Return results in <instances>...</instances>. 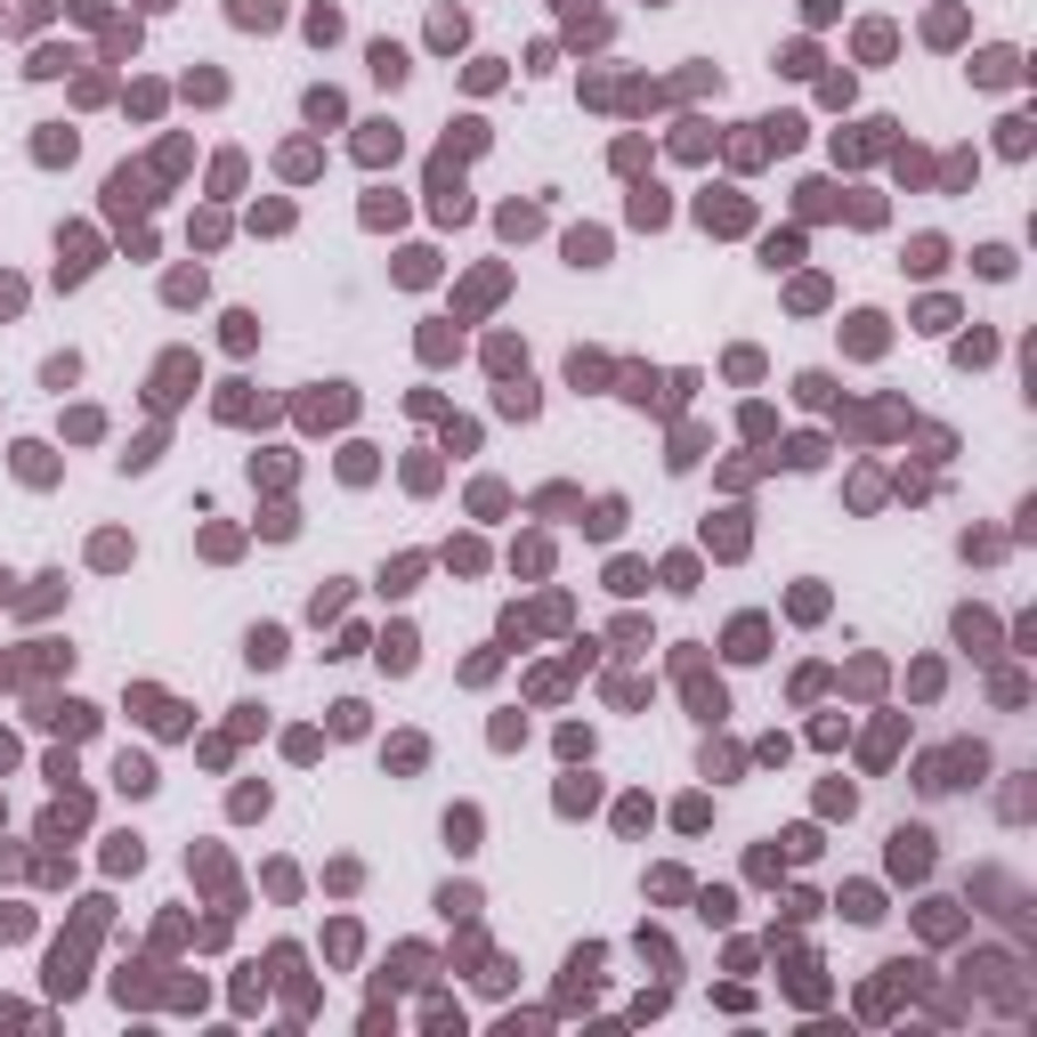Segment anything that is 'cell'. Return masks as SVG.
Segmentation results:
<instances>
[{
  "instance_id": "1",
  "label": "cell",
  "mask_w": 1037,
  "mask_h": 1037,
  "mask_svg": "<svg viewBox=\"0 0 1037 1037\" xmlns=\"http://www.w3.org/2000/svg\"><path fill=\"white\" fill-rule=\"evenodd\" d=\"M243 657H252V665H276V657H284V633H252V649H243Z\"/></svg>"
}]
</instances>
